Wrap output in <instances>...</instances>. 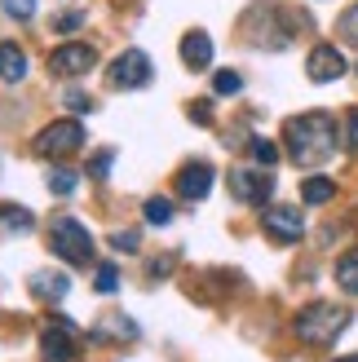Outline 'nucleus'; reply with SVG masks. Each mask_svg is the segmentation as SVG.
Segmentation results:
<instances>
[{"label":"nucleus","mask_w":358,"mask_h":362,"mask_svg":"<svg viewBox=\"0 0 358 362\" xmlns=\"http://www.w3.org/2000/svg\"><path fill=\"white\" fill-rule=\"evenodd\" d=\"M336 119L328 111H306L283 124V146L296 159V168H318L336 155Z\"/></svg>","instance_id":"obj_1"},{"label":"nucleus","mask_w":358,"mask_h":362,"mask_svg":"<svg viewBox=\"0 0 358 362\" xmlns=\"http://www.w3.org/2000/svg\"><path fill=\"white\" fill-rule=\"evenodd\" d=\"M350 327V310L336 300H314L296 314V340L301 345H332Z\"/></svg>","instance_id":"obj_2"},{"label":"nucleus","mask_w":358,"mask_h":362,"mask_svg":"<svg viewBox=\"0 0 358 362\" xmlns=\"http://www.w3.org/2000/svg\"><path fill=\"white\" fill-rule=\"evenodd\" d=\"M49 252L62 257L67 265H88V261H93V234H88V226H80L76 216H53Z\"/></svg>","instance_id":"obj_3"},{"label":"nucleus","mask_w":358,"mask_h":362,"mask_svg":"<svg viewBox=\"0 0 358 362\" xmlns=\"http://www.w3.org/2000/svg\"><path fill=\"white\" fill-rule=\"evenodd\" d=\"M80 146H84V124L80 119H53L31 141V151L40 159H67L71 151H80Z\"/></svg>","instance_id":"obj_4"},{"label":"nucleus","mask_w":358,"mask_h":362,"mask_svg":"<svg viewBox=\"0 0 358 362\" xmlns=\"http://www.w3.org/2000/svg\"><path fill=\"white\" fill-rule=\"evenodd\" d=\"M98 62V49L93 45H84V40H67L49 53V76H58V80H71V76H88Z\"/></svg>","instance_id":"obj_5"},{"label":"nucleus","mask_w":358,"mask_h":362,"mask_svg":"<svg viewBox=\"0 0 358 362\" xmlns=\"http://www.w3.org/2000/svg\"><path fill=\"white\" fill-rule=\"evenodd\" d=\"M230 194L239 199V204H253V208H265L275 194V181H270V168H235L230 173Z\"/></svg>","instance_id":"obj_6"},{"label":"nucleus","mask_w":358,"mask_h":362,"mask_svg":"<svg viewBox=\"0 0 358 362\" xmlns=\"http://www.w3.org/2000/svg\"><path fill=\"white\" fill-rule=\"evenodd\" d=\"M40 358L45 362H76V322L53 318L40 332Z\"/></svg>","instance_id":"obj_7"},{"label":"nucleus","mask_w":358,"mask_h":362,"mask_svg":"<svg viewBox=\"0 0 358 362\" xmlns=\"http://www.w3.org/2000/svg\"><path fill=\"white\" fill-rule=\"evenodd\" d=\"M151 76H155V71H151V58H146L142 49H124L120 58L111 62V84H115V88H146Z\"/></svg>","instance_id":"obj_8"},{"label":"nucleus","mask_w":358,"mask_h":362,"mask_svg":"<svg viewBox=\"0 0 358 362\" xmlns=\"http://www.w3.org/2000/svg\"><path fill=\"white\" fill-rule=\"evenodd\" d=\"M261 230L270 234L275 243H296L306 234V221H301V208H288V204H275L261 212Z\"/></svg>","instance_id":"obj_9"},{"label":"nucleus","mask_w":358,"mask_h":362,"mask_svg":"<svg viewBox=\"0 0 358 362\" xmlns=\"http://www.w3.org/2000/svg\"><path fill=\"white\" fill-rule=\"evenodd\" d=\"M345 71H350V62H345V53L336 49V45H314V49H310L306 76H310L314 84H336Z\"/></svg>","instance_id":"obj_10"},{"label":"nucleus","mask_w":358,"mask_h":362,"mask_svg":"<svg viewBox=\"0 0 358 362\" xmlns=\"http://www.w3.org/2000/svg\"><path fill=\"white\" fill-rule=\"evenodd\" d=\"M177 194L190 199V204H200V199H208L212 190V164H204V159H190V164H182V173H177Z\"/></svg>","instance_id":"obj_11"},{"label":"nucleus","mask_w":358,"mask_h":362,"mask_svg":"<svg viewBox=\"0 0 358 362\" xmlns=\"http://www.w3.org/2000/svg\"><path fill=\"white\" fill-rule=\"evenodd\" d=\"M27 287H31V296L35 300H45V305H58V300H67V292H71V279L62 274H53V269H35V274L27 279Z\"/></svg>","instance_id":"obj_12"},{"label":"nucleus","mask_w":358,"mask_h":362,"mask_svg":"<svg viewBox=\"0 0 358 362\" xmlns=\"http://www.w3.org/2000/svg\"><path fill=\"white\" fill-rule=\"evenodd\" d=\"M182 62L190 71H204L212 62V40H208V31H186L182 35Z\"/></svg>","instance_id":"obj_13"},{"label":"nucleus","mask_w":358,"mask_h":362,"mask_svg":"<svg viewBox=\"0 0 358 362\" xmlns=\"http://www.w3.org/2000/svg\"><path fill=\"white\" fill-rule=\"evenodd\" d=\"M27 76V53L18 49L13 40H0V80L5 84H18Z\"/></svg>","instance_id":"obj_14"},{"label":"nucleus","mask_w":358,"mask_h":362,"mask_svg":"<svg viewBox=\"0 0 358 362\" xmlns=\"http://www.w3.org/2000/svg\"><path fill=\"white\" fill-rule=\"evenodd\" d=\"M301 199H306L310 208L332 204V199H336V181L332 177H306V181H301Z\"/></svg>","instance_id":"obj_15"},{"label":"nucleus","mask_w":358,"mask_h":362,"mask_svg":"<svg viewBox=\"0 0 358 362\" xmlns=\"http://www.w3.org/2000/svg\"><path fill=\"white\" fill-rule=\"evenodd\" d=\"M35 226V216L27 208H18V204H0V230H9V234H31Z\"/></svg>","instance_id":"obj_16"},{"label":"nucleus","mask_w":358,"mask_h":362,"mask_svg":"<svg viewBox=\"0 0 358 362\" xmlns=\"http://www.w3.org/2000/svg\"><path fill=\"white\" fill-rule=\"evenodd\" d=\"M336 287L350 292V296H358V247L345 252V257L336 261Z\"/></svg>","instance_id":"obj_17"},{"label":"nucleus","mask_w":358,"mask_h":362,"mask_svg":"<svg viewBox=\"0 0 358 362\" xmlns=\"http://www.w3.org/2000/svg\"><path fill=\"white\" fill-rule=\"evenodd\" d=\"M76 181H80V173L76 168H49V177H45V186H49V194H58V199H67V194H76Z\"/></svg>","instance_id":"obj_18"},{"label":"nucleus","mask_w":358,"mask_h":362,"mask_svg":"<svg viewBox=\"0 0 358 362\" xmlns=\"http://www.w3.org/2000/svg\"><path fill=\"white\" fill-rule=\"evenodd\" d=\"M142 212H146V221H151V226H168V221H173V199L151 194L146 204H142Z\"/></svg>","instance_id":"obj_19"},{"label":"nucleus","mask_w":358,"mask_h":362,"mask_svg":"<svg viewBox=\"0 0 358 362\" xmlns=\"http://www.w3.org/2000/svg\"><path fill=\"white\" fill-rule=\"evenodd\" d=\"M239 88H243L239 71H217V76H212V93H217V98H235Z\"/></svg>","instance_id":"obj_20"},{"label":"nucleus","mask_w":358,"mask_h":362,"mask_svg":"<svg viewBox=\"0 0 358 362\" xmlns=\"http://www.w3.org/2000/svg\"><path fill=\"white\" fill-rule=\"evenodd\" d=\"M248 146H253V159H257L261 168H275V164H279V146H275L270 137H253Z\"/></svg>","instance_id":"obj_21"},{"label":"nucleus","mask_w":358,"mask_h":362,"mask_svg":"<svg viewBox=\"0 0 358 362\" xmlns=\"http://www.w3.org/2000/svg\"><path fill=\"white\" fill-rule=\"evenodd\" d=\"M137 243H142L137 230H115V234H111V247H115V252H137Z\"/></svg>","instance_id":"obj_22"},{"label":"nucleus","mask_w":358,"mask_h":362,"mask_svg":"<svg viewBox=\"0 0 358 362\" xmlns=\"http://www.w3.org/2000/svg\"><path fill=\"white\" fill-rule=\"evenodd\" d=\"M115 283H120V269H115V265H98V292H102V296H111V292H115Z\"/></svg>","instance_id":"obj_23"},{"label":"nucleus","mask_w":358,"mask_h":362,"mask_svg":"<svg viewBox=\"0 0 358 362\" xmlns=\"http://www.w3.org/2000/svg\"><path fill=\"white\" fill-rule=\"evenodd\" d=\"M336 31H341L345 40H354V45H358V5L341 13V23H336Z\"/></svg>","instance_id":"obj_24"},{"label":"nucleus","mask_w":358,"mask_h":362,"mask_svg":"<svg viewBox=\"0 0 358 362\" xmlns=\"http://www.w3.org/2000/svg\"><path fill=\"white\" fill-rule=\"evenodd\" d=\"M111 159H115L111 151H98V155H93V164H88V177H93V181H102L106 173H111Z\"/></svg>","instance_id":"obj_25"},{"label":"nucleus","mask_w":358,"mask_h":362,"mask_svg":"<svg viewBox=\"0 0 358 362\" xmlns=\"http://www.w3.org/2000/svg\"><path fill=\"white\" fill-rule=\"evenodd\" d=\"M76 27H84V13H80V9H71V13H58V18H53V31H76Z\"/></svg>","instance_id":"obj_26"},{"label":"nucleus","mask_w":358,"mask_h":362,"mask_svg":"<svg viewBox=\"0 0 358 362\" xmlns=\"http://www.w3.org/2000/svg\"><path fill=\"white\" fill-rule=\"evenodd\" d=\"M190 119L200 124V129H208L212 124V102H190Z\"/></svg>","instance_id":"obj_27"},{"label":"nucleus","mask_w":358,"mask_h":362,"mask_svg":"<svg viewBox=\"0 0 358 362\" xmlns=\"http://www.w3.org/2000/svg\"><path fill=\"white\" fill-rule=\"evenodd\" d=\"M5 13L9 18H31L35 13V0H5Z\"/></svg>","instance_id":"obj_28"},{"label":"nucleus","mask_w":358,"mask_h":362,"mask_svg":"<svg viewBox=\"0 0 358 362\" xmlns=\"http://www.w3.org/2000/svg\"><path fill=\"white\" fill-rule=\"evenodd\" d=\"M67 106H71V111H93V98L80 93V88H71V93H67Z\"/></svg>","instance_id":"obj_29"},{"label":"nucleus","mask_w":358,"mask_h":362,"mask_svg":"<svg viewBox=\"0 0 358 362\" xmlns=\"http://www.w3.org/2000/svg\"><path fill=\"white\" fill-rule=\"evenodd\" d=\"M345 146L358 151V111H350V133H345Z\"/></svg>","instance_id":"obj_30"},{"label":"nucleus","mask_w":358,"mask_h":362,"mask_svg":"<svg viewBox=\"0 0 358 362\" xmlns=\"http://www.w3.org/2000/svg\"><path fill=\"white\" fill-rule=\"evenodd\" d=\"M168 269H173V261H151V279H164Z\"/></svg>","instance_id":"obj_31"},{"label":"nucleus","mask_w":358,"mask_h":362,"mask_svg":"<svg viewBox=\"0 0 358 362\" xmlns=\"http://www.w3.org/2000/svg\"><path fill=\"white\" fill-rule=\"evenodd\" d=\"M336 362H358V358H336Z\"/></svg>","instance_id":"obj_32"}]
</instances>
